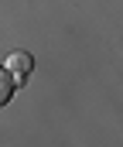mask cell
Segmentation results:
<instances>
[{
	"instance_id": "obj_1",
	"label": "cell",
	"mask_w": 123,
	"mask_h": 147,
	"mask_svg": "<svg viewBox=\"0 0 123 147\" xmlns=\"http://www.w3.org/2000/svg\"><path fill=\"white\" fill-rule=\"evenodd\" d=\"M7 72L24 86V82L31 79V72H34V58H31V51H14V55L7 58Z\"/></svg>"
},
{
	"instance_id": "obj_2",
	"label": "cell",
	"mask_w": 123,
	"mask_h": 147,
	"mask_svg": "<svg viewBox=\"0 0 123 147\" xmlns=\"http://www.w3.org/2000/svg\"><path fill=\"white\" fill-rule=\"evenodd\" d=\"M14 89H17V79L7 72V69H0V106H7L14 99Z\"/></svg>"
}]
</instances>
